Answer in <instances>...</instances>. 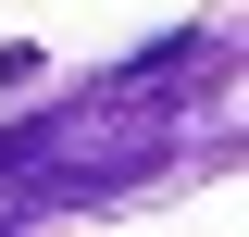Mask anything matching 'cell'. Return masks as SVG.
<instances>
[]
</instances>
